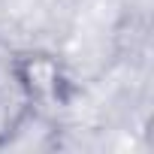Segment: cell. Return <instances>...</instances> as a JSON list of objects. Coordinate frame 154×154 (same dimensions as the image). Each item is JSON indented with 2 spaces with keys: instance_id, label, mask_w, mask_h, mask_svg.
Segmentation results:
<instances>
[{
  "instance_id": "obj_2",
  "label": "cell",
  "mask_w": 154,
  "mask_h": 154,
  "mask_svg": "<svg viewBox=\"0 0 154 154\" xmlns=\"http://www.w3.org/2000/svg\"><path fill=\"white\" fill-rule=\"evenodd\" d=\"M36 115V103L18 85V79L6 69L0 75V148L12 145Z\"/></svg>"
},
{
  "instance_id": "obj_1",
  "label": "cell",
  "mask_w": 154,
  "mask_h": 154,
  "mask_svg": "<svg viewBox=\"0 0 154 154\" xmlns=\"http://www.w3.org/2000/svg\"><path fill=\"white\" fill-rule=\"evenodd\" d=\"M9 72L18 79V85L27 91V97L39 106L51 103V100H60L63 94V85H66V75H63V66L54 54H45V51H27V54H18L12 63H9Z\"/></svg>"
}]
</instances>
